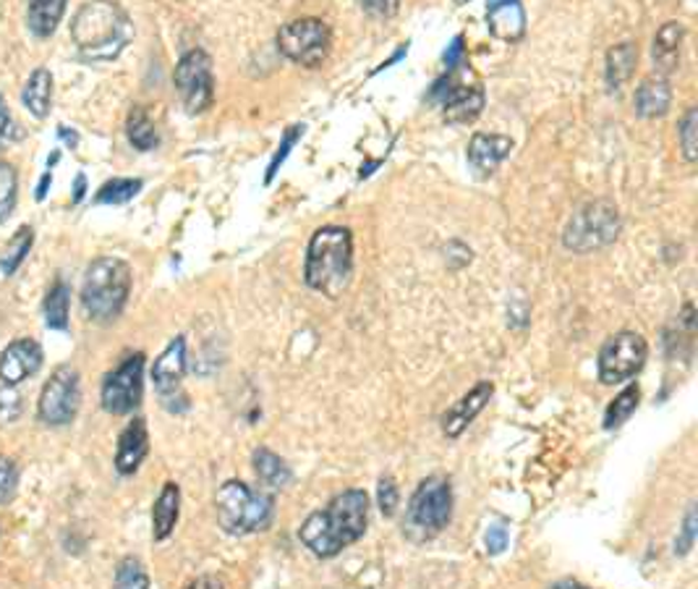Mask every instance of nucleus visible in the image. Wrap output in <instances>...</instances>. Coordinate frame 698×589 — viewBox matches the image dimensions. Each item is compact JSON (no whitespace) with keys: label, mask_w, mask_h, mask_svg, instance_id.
Instances as JSON below:
<instances>
[{"label":"nucleus","mask_w":698,"mask_h":589,"mask_svg":"<svg viewBox=\"0 0 698 589\" xmlns=\"http://www.w3.org/2000/svg\"><path fill=\"white\" fill-rule=\"evenodd\" d=\"M492 393H495V385L492 383H476L474 388L465 393L455 406H450V411L442 417V432H445L448 438H461L465 427L474 422L479 414L484 411V406L490 404Z\"/></svg>","instance_id":"nucleus-17"},{"label":"nucleus","mask_w":698,"mask_h":589,"mask_svg":"<svg viewBox=\"0 0 698 589\" xmlns=\"http://www.w3.org/2000/svg\"><path fill=\"white\" fill-rule=\"evenodd\" d=\"M507 548V532L503 527H492L490 532H486V550H490V556H500V553H505Z\"/></svg>","instance_id":"nucleus-41"},{"label":"nucleus","mask_w":698,"mask_h":589,"mask_svg":"<svg viewBox=\"0 0 698 589\" xmlns=\"http://www.w3.org/2000/svg\"><path fill=\"white\" fill-rule=\"evenodd\" d=\"M638 401H641L638 385H627L623 393H618V396L612 398L608 411H604V427H608V430H618L620 425H625L627 419L636 414Z\"/></svg>","instance_id":"nucleus-28"},{"label":"nucleus","mask_w":698,"mask_h":589,"mask_svg":"<svg viewBox=\"0 0 698 589\" xmlns=\"http://www.w3.org/2000/svg\"><path fill=\"white\" fill-rule=\"evenodd\" d=\"M398 501H400V493H398V485H395V480L393 476H383L377 485L379 511H383L385 516H393L395 508H398Z\"/></svg>","instance_id":"nucleus-37"},{"label":"nucleus","mask_w":698,"mask_h":589,"mask_svg":"<svg viewBox=\"0 0 698 589\" xmlns=\"http://www.w3.org/2000/svg\"><path fill=\"white\" fill-rule=\"evenodd\" d=\"M278 51L301 66H320L330 53V26L322 19H296L278 32Z\"/></svg>","instance_id":"nucleus-11"},{"label":"nucleus","mask_w":698,"mask_h":589,"mask_svg":"<svg viewBox=\"0 0 698 589\" xmlns=\"http://www.w3.org/2000/svg\"><path fill=\"white\" fill-rule=\"evenodd\" d=\"M215 514L228 535H257L272 524L275 501L270 493L251 490L246 482L228 480L215 495Z\"/></svg>","instance_id":"nucleus-5"},{"label":"nucleus","mask_w":698,"mask_h":589,"mask_svg":"<svg viewBox=\"0 0 698 589\" xmlns=\"http://www.w3.org/2000/svg\"><path fill=\"white\" fill-rule=\"evenodd\" d=\"M126 131H129L131 144L137 150H154L158 147V129H154L150 114L144 108H133L129 121H126Z\"/></svg>","instance_id":"nucleus-30"},{"label":"nucleus","mask_w":698,"mask_h":589,"mask_svg":"<svg viewBox=\"0 0 698 589\" xmlns=\"http://www.w3.org/2000/svg\"><path fill=\"white\" fill-rule=\"evenodd\" d=\"M369 527V495L366 490L351 488L335 495L322 511L301 524L299 539L316 558H335L348 545L358 543Z\"/></svg>","instance_id":"nucleus-1"},{"label":"nucleus","mask_w":698,"mask_h":589,"mask_svg":"<svg viewBox=\"0 0 698 589\" xmlns=\"http://www.w3.org/2000/svg\"><path fill=\"white\" fill-rule=\"evenodd\" d=\"M68 307H72V291H68V283L55 280L51 289H47L45 299H42V314H45V322L51 331H66Z\"/></svg>","instance_id":"nucleus-25"},{"label":"nucleus","mask_w":698,"mask_h":589,"mask_svg":"<svg viewBox=\"0 0 698 589\" xmlns=\"http://www.w3.org/2000/svg\"><path fill=\"white\" fill-rule=\"evenodd\" d=\"M461 55H463V40L458 38V40L453 42V47H450V51L445 53V63H448V68H455V66H458V61H461Z\"/></svg>","instance_id":"nucleus-43"},{"label":"nucleus","mask_w":698,"mask_h":589,"mask_svg":"<svg viewBox=\"0 0 698 589\" xmlns=\"http://www.w3.org/2000/svg\"><path fill=\"white\" fill-rule=\"evenodd\" d=\"M58 137H61V139H66V144L72 147V150L76 147V142H79V137H76V131H72V129H63V126L58 129Z\"/></svg>","instance_id":"nucleus-47"},{"label":"nucleus","mask_w":698,"mask_h":589,"mask_svg":"<svg viewBox=\"0 0 698 589\" xmlns=\"http://www.w3.org/2000/svg\"><path fill=\"white\" fill-rule=\"evenodd\" d=\"M139 192H142V181L139 179H112L95 194V205H126Z\"/></svg>","instance_id":"nucleus-31"},{"label":"nucleus","mask_w":698,"mask_h":589,"mask_svg":"<svg viewBox=\"0 0 698 589\" xmlns=\"http://www.w3.org/2000/svg\"><path fill=\"white\" fill-rule=\"evenodd\" d=\"M620 234V213L608 200L587 202L570 215L566 231H562V244L566 249L589 255L610 247Z\"/></svg>","instance_id":"nucleus-6"},{"label":"nucleus","mask_w":698,"mask_h":589,"mask_svg":"<svg viewBox=\"0 0 698 589\" xmlns=\"http://www.w3.org/2000/svg\"><path fill=\"white\" fill-rule=\"evenodd\" d=\"M486 21H490L492 34L507 42L520 40L526 32V13L520 0H490Z\"/></svg>","instance_id":"nucleus-18"},{"label":"nucleus","mask_w":698,"mask_h":589,"mask_svg":"<svg viewBox=\"0 0 698 589\" xmlns=\"http://www.w3.org/2000/svg\"><path fill=\"white\" fill-rule=\"evenodd\" d=\"M42 367V349L34 339H17L0 354V383L21 385Z\"/></svg>","instance_id":"nucleus-14"},{"label":"nucleus","mask_w":698,"mask_h":589,"mask_svg":"<svg viewBox=\"0 0 698 589\" xmlns=\"http://www.w3.org/2000/svg\"><path fill=\"white\" fill-rule=\"evenodd\" d=\"M183 377H186V339L179 335V339L168 343L165 352L152 364L154 390H158L162 406L173 414L189 409V398L181 388Z\"/></svg>","instance_id":"nucleus-13"},{"label":"nucleus","mask_w":698,"mask_h":589,"mask_svg":"<svg viewBox=\"0 0 698 589\" xmlns=\"http://www.w3.org/2000/svg\"><path fill=\"white\" fill-rule=\"evenodd\" d=\"M648 356V343L636 331H620L610 335L599 349V381L604 385H620L636 377L644 370Z\"/></svg>","instance_id":"nucleus-8"},{"label":"nucleus","mask_w":698,"mask_h":589,"mask_svg":"<svg viewBox=\"0 0 698 589\" xmlns=\"http://www.w3.org/2000/svg\"><path fill=\"white\" fill-rule=\"evenodd\" d=\"M112 589H150V574H147L142 560L126 556L121 564L116 566Z\"/></svg>","instance_id":"nucleus-32"},{"label":"nucleus","mask_w":698,"mask_h":589,"mask_svg":"<svg viewBox=\"0 0 698 589\" xmlns=\"http://www.w3.org/2000/svg\"><path fill=\"white\" fill-rule=\"evenodd\" d=\"M51 100H53V74L47 68H34L30 79L24 84V93H21V103L30 110L34 118H45L51 114Z\"/></svg>","instance_id":"nucleus-23"},{"label":"nucleus","mask_w":698,"mask_h":589,"mask_svg":"<svg viewBox=\"0 0 698 589\" xmlns=\"http://www.w3.org/2000/svg\"><path fill=\"white\" fill-rule=\"evenodd\" d=\"M131 293V268L118 257H97L84 272L82 304L95 322H112Z\"/></svg>","instance_id":"nucleus-4"},{"label":"nucleus","mask_w":698,"mask_h":589,"mask_svg":"<svg viewBox=\"0 0 698 589\" xmlns=\"http://www.w3.org/2000/svg\"><path fill=\"white\" fill-rule=\"evenodd\" d=\"M17 168L6 163V160H0V223L13 213V207H17Z\"/></svg>","instance_id":"nucleus-33"},{"label":"nucleus","mask_w":698,"mask_h":589,"mask_svg":"<svg viewBox=\"0 0 698 589\" xmlns=\"http://www.w3.org/2000/svg\"><path fill=\"white\" fill-rule=\"evenodd\" d=\"M683 34H686V30H683L678 21H669V24H665L657 32V38H654L652 58H654V68H657L659 74H669L678 68Z\"/></svg>","instance_id":"nucleus-21"},{"label":"nucleus","mask_w":698,"mask_h":589,"mask_svg":"<svg viewBox=\"0 0 698 589\" xmlns=\"http://www.w3.org/2000/svg\"><path fill=\"white\" fill-rule=\"evenodd\" d=\"M549 589H587V587L578 585V581H557V585H552Z\"/></svg>","instance_id":"nucleus-48"},{"label":"nucleus","mask_w":698,"mask_h":589,"mask_svg":"<svg viewBox=\"0 0 698 589\" xmlns=\"http://www.w3.org/2000/svg\"><path fill=\"white\" fill-rule=\"evenodd\" d=\"M354 276V236L343 226H324L309 242L304 280L316 293L337 299Z\"/></svg>","instance_id":"nucleus-3"},{"label":"nucleus","mask_w":698,"mask_h":589,"mask_svg":"<svg viewBox=\"0 0 698 589\" xmlns=\"http://www.w3.org/2000/svg\"><path fill=\"white\" fill-rule=\"evenodd\" d=\"M362 6L372 19H393L398 13L400 0H362Z\"/></svg>","instance_id":"nucleus-40"},{"label":"nucleus","mask_w":698,"mask_h":589,"mask_svg":"<svg viewBox=\"0 0 698 589\" xmlns=\"http://www.w3.org/2000/svg\"><path fill=\"white\" fill-rule=\"evenodd\" d=\"M301 135H304V126H293V129H288L286 131V137H283V147H280L278 152H275V158H272V165H270V171H267V184H270L272 181V176H275V171H278L280 165H283V160L288 158V152L293 150V144H296V139H299Z\"/></svg>","instance_id":"nucleus-39"},{"label":"nucleus","mask_w":698,"mask_h":589,"mask_svg":"<svg viewBox=\"0 0 698 589\" xmlns=\"http://www.w3.org/2000/svg\"><path fill=\"white\" fill-rule=\"evenodd\" d=\"M144 396V354H131L103 381L100 404L112 417L137 411Z\"/></svg>","instance_id":"nucleus-10"},{"label":"nucleus","mask_w":698,"mask_h":589,"mask_svg":"<svg viewBox=\"0 0 698 589\" xmlns=\"http://www.w3.org/2000/svg\"><path fill=\"white\" fill-rule=\"evenodd\" d=\"M32 242L34 231L30 226H21L17 234H13L9 247L0 251V270H3V276H13V272H17L19 265L24 263V257L30 255Z\"/></svg>","instance_id":"nucleus-29"},{"label":"nucleus","mask_w":698,"mask_h":589,"mask_svg":"<svg viewBox=\"0 0 698 589\" xmlns=\"http://www.w3.org/2000/svg\"><path fill=\"white\" fill-rule=\"evenodd\" d=\"M175 89L189 114H204L213 105V61L204 51H189L175 66Z\"/></svg>","instance_id":"nucleus-12"},{"label":"nucleus","mask_w":698,"mask_h":589,"mask_svg":"<svg viewBox=\"0 0 698 589\" xmlns=\"http://www.w3.org/2000/svg\"><path fill=\"white\" fill-rule=\"evenodd\" d=\"M24 414V396L17 385H0V425H11Z\"/></svg>","instance_id":"nucleus-35"},{"label":"nucleus","mask_w":698,"mask_h":589,"mask_svg":"<svg viewBox=\"0 0 698 589\" xmlns=\"http://www.w3.org/2000/svg\"><path fill=\"white\" fill-rule=\"evenodd\" d=\"M251 464H254V472H257L259 476V482H265L267 488L283 490L291 485V480H293L291 467L286 464V459H280L278 453L270 451V448L259 446L251 456Z\"/></svg>","instance_id":"nucleus-22"},{"label":"nucleus","mask_w":698,"mask_h":589,"mask_svg":"<svg viewBox=\"0 0 698 589\" xmlns=\"http://www.w3.org/2000/svg\"><path fill=\"white\" fill-rule=\"evenodd\" d=\"M47 189H51V171L45 173V176L40 179V186H37V192H34V200L37 202H42L47 196Z\"/></svg>","instance_id":"nucleus-45"},{"label":"nucleus","mask_w":698,"mask_h":589,"mask_svg":"<svg viewBox=\"0 0 698 589\" xmlns=\"http://www.w3.org/2000/svg\"><path fill=\"white\" fill-rule=\"evenodd\" d=\"M181 511V488L175 482H165L160 490L158 501L152 506V535L158 543L173 535L175 524H179Z\"/></svg>","instance_id":"nucleus-20"},{"label":"nucleus","mask_w":698,"mask_h":589,"mask_svg":"<svg viewBox=\"0 0 698 589\" xmlns=\"http://www.w3.org/2000/svg\"><path fill=\"white\" fill-rule=\"evenodd\" d=\"M68 0H30V30L47 40L58 30Z\"/></svg>","instance_id":"nucleus-26"},{"label":"nucleus","mask_w":698,"mask_h":589,"mask_svg":"<svg viewBox=\"0 0 698 589\" xmlns=\"http://www.w3.org/2000/svg\"><path fill=\"white\" fill-rule=\"evenodd\" d=\"M458 3H465V0H458Z\"/></svg>","instance_id":"nucleus-49"},{"label":"nucleus","mask_w":698,"mask_h":589,"mask_svg":"<svg viewBox=\"0 0 698 589\" xmlns=\"http://www.w3.org/2000/svg\"><path fill=\"white\" fill-rule=\"evenodd\" d=\"M437 89H445V118L453 124H471L484 108V89L474 82H450L445 79Z\"/></svg>","instance_id":"nucleus-15"},{"label":"nucleus","mask_w":698,"mask_h":589,"mask_svg":"<svg viewBox=\"0 0 698 589\" xmlns=\"http://www.w3.org/2000/svg\"><path fill=\"white\" fill-rule=\"evenodd\" d=\"M183 589H225V581L217 574H204V577L189 581Z\"/></svg>","instance_id":"nucleus-42"},{"label":"nucleus","mask_w":698,"mask_h":589,"mask_svg":"<svg viewBox=\"0 0 698 589\" xmlns=\"http://www.w3.org/2000/svg\"><path fill=\"white\" fill-rule=\"evenodd\" d=\"M638 53L631 42H623V45H615L608 53V87L620 89L623 84L631 79L633 72H636Z\"/></svg>","instance_id":"nucleus-27"},{"label":"nucleus","mask_w":698,"mask_h":589,"mask_svg":"<svg viewBox=\"0 0 698 589\" xmlns=\"http://www.w3.org/2000/svg\"><path fill=\"white\" fill-rule=\"evenodd\" d=\"M82 401V388H79V373L72 364H61L53 370V375L47 377L45 388L40 393L37 401V419L47 427H66L76 419Z\"/></svg>","instance_id":"nucleus-9"},{"label":"nucleus","mask_w":698,"mask_h":589,"mask_svg":"<svg viewBox=\"0 0 698 589\" xmlns=\"http://www.w3.org/2000/svg\"><path fill=\"white\" fill-rule=\"evenodd\" d=\"M9 124H11V116H9V105H6V97L0 95V142H3L6 131H9Z\"/></svg>","instance_id":"nucleus-44"},{"label":"nucleus","mask_w":698,"mask_h":589,"mask_svg":"<svg viewBox=\"0 0 698 589\" xmlns=\"http://www.w3.org/2000/svg\"><path fill=\"white\" fill-rule=\"evenodd\" d=\"M76 51L87 61H116L133 38V24L112 0H89L72 21Z\"/></svg>","instance_id":"nucleus-2"},{"label":"nucleus","mask_w":698,"mask_h":589,"mask_svg":"<svg viewBox=\"0 0 698 589\" xmlns=\"http://www.w3.org/2000/svg\"><path fill=\"white\" fill-rule=\"evenodd\" d=\"M678 137H680L683 158H686L688 163H696V158H698V110L696 108H690L688 114L683 116Z\"/></svg>","instance_id":"nucleus-34"},{"label":"nucleus","mask_w":698,"mask_h":589,"mask_svg":"<svg viewBox=\"0 0 698 589\" xmlns=\"http://www.w3.org/2000/svg\"><path fill=\"white\" fill-rule=\"evenodd\" d=\"M694 543H696V506H690L686 514V522H683L678 543H675V556H688L690 548H694Z\"/></svg>","instance_id":"nucleus-38"},{"label":"nucleus","mask_w":698,"mask_h":589,"mask_svg":"<svg viewBox=\"0 0 698 589\" xmlns=\"http://www.w3.org/2000/svg\"><path fill=\"white\" fill-rule=\"evenodd\" d=\"M19 488V467L11 456H0V506L17 495Z\"/></svg>","instance_id":"nucleus-36"},{"label":"nucleus","mask_w":698,"mask_h":589,"mask_svg":"<svg viewBox=\"0 0 698 589\" xmlns=\"http://www.w3.org/2000/svg\"><path fill=\"white\" fill-rule=\"evenodd\" d=\"M673 103V93H669V84L665 76H652L638 87L636 93V110L641 118H659L669 110Z\"/></svg>","instance_id":"nucleus-24"},{"label":"nucleus","mask_w":698,"mask_h":589,"mask_svg":"<svg viewBox=\"0 0 698 589\" xmlns=\"http://www.w3.org/2000/svg\"><path fill=\"white\" fill-rule=\"evenodd\" d=\"M147 453H150V430H147V419L144 417H133L126 430L118 438L116 448V469L118 474L129 476L137 474L139 467L144 464Z\"/></svg>","instance_id":"nucleus-16"},{"label":"nucleus","mask_w":698,"mask_h":589,"mask_svg":"<svg viewBox=\"0 0 698 589\" xmlns=\"http://www.w3.org/2000/svg\"><path fill=\"white\" fill-rule=\"evenodd\" d=\"M453 516V488L445 476H429L408 503V532H421V539L437 537Z\"/></svg>","instance_id":"nucleus-7"},{"label":"nucleus","mask_w":698,"mask_h":589,"mask_svg":"<svg viewBox=\"0 0 698 589\" xmlns=\"http://www.w3.org/2000/svg\"><path fill=\"white\" fill-rule=\"evenodd\" d=\"M513 139L503 135H474L469 144V160L476 173L490 176L497 171V165L511 156Z\"/></svg>","instance_id":"nucleus-19"},{"label":"nucleus","mask_w":698,"mask_h":589,"mask_svg":"<svg viewBox=\"0 0 698 589\" xmlns=\"http://www.w3.org/2000/svg\"><path fill=\"white\" fill-rule=\"evenodd\" d=\"M84 192H87V179H84L79 173V176H76V181H74V202H82Z\"/></svg>","instance_id":"nucleus-46"}]
</instances>
